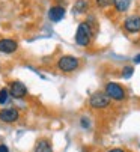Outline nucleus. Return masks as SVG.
I'll list each match as a JSON object with an SVG mask.
<instances>
[{
  "label": "nucleus",
  "mask_w": 140,
  "mask_h": 152,
  "mask_svg": "<svg viewBox=\"0 0 140 152\" xmlns=\"http://www.w3.org/2000/svg\"><path fill=\"white\" fill-rule=\"evenodd\" d=\"M89 105L92 108H97V110H100V108H107L110 105V98L104 92H95L89 98Z\"/></svg>",
  "instance_id": "nucleus-4"
},
{
  "label": "nucleus",
  "mask_w": 140,
  "mask_h": 152,
  "mask_svg": "<svg viewBox=\"0 0 140 152\" xmlns=\"http://www.w3.org/2000/svg\"><path fill=\"white\" fill-rule=\"evenodd\" d=\"M95 2H97V6L100 8H108L113 5V0H95Z\"/></svg>",
  "instance_id": "nucleus-15"
},
{
  "label": "nucleus",
  "mask_w": 140,
  "mask_h": 152,
  "mask_svg": "<svg viewBox=\"0 0 140 152\" xmlns=\"http://www.w3.org/2000/svg\"><path fill=\"white\" fill-rule=\"evenodd\" d=\"M124 29L128 33H137L140 30V15H130L124 21Z\"/></svg>",
  "instance_id": "nucleus-7"
},
{
  "label": "nucleus",
  "mask_w": 140,
  "mask_h": 152,
  "mask_svg": "<svg viewBox=\"0 0 140 152\" xmlns=\"http://www.w3.org/2000/svg\"><path fill=\"white\" fill-rule=\"evenodd\" d=\"M131 2L133 0H113V5L118 12H125V11H128Z\"/></svg>",
  "instance_id": "nucleus-11"
},
{
  "label": "nucleus",
  "mask_w": 140,
  "mask_h": 152,
  "mask_svg": "<svg viewBox=\"0 0 140 152\" xmlns=\"http://www.w3.org/2000/svg\"><path fill=\"white\" fill-rule=\"evenodd\" d=\"M133 74H134V68L131 66V65H127V66H124V69H122V77H124V78H131Z\"/></svg>",
  "instance_id": "nucleus-14"
},
{
  "label": "nucleus",
  "mask_w": 140,
  "mask_h": 152,
  "mask_svg": "<svg viewBox=\"0 0 140 152\" xmlns=\"http://www.w3.org/2000/svg\"><path fill=\"white\" fill-rule=\"evenodd\" d=\"M89 9V2L87 0H77L74 5V12L75 14H83Z\"/></svg>",
  "instance_id": "nucleus-12"
},
{
  "label": "nucleus",
  "mask_w": 140,
  "mask_h": 152,
  "mask_svg": "<svg viewBox=\"0 0 140 152\" xmlns=\"http://www.w3.org/2000/svg\"><path fill=\"white\" fill-rule=\"evenodd\" d=\"M11 95H9V91L8 88H3V89H0V105H5L8 101H9Z\"/></svg>",
  "instance_id": "nucleus-13"
},
{
  "label": "nucleus",
  "mask_w": 140,
  "mask_h": 152,
  "mask_svg": "<svg viewBox=\"0 0 140 152\" xmlns=\"http://www.w3.org/2000/svg\"><path fill=\"white\" fill-rule=\"evenodd\" d=\"M20 119V112L15 107H6L0 110V122L3 124H15Z\"/></svg>",
  "instance_id": "nucleus-5"
},
{
  "label": "nucleus",
  "mask_w": 140,
  "mask_h": 152,
  "mask_svg": "<svg viewBox=\"0 0 140 152\" xmlns=\"http://www.w3.org/2000/svg\"><path fill=\"white\" fill-rule=\"evenodd\" d=\"M78 65H80L78 59H77L75 56H69V54L62 56V57L57 60V68H59L62 72H73V71H75V69L78 68Z\"/></svg>",
  "instance_id": "nucleus-3"
},
{
  "label": "nucleus",
  "mask_w": 140,
  "mask_h": 152,
  "mask_svg": "<svg viewBox=\"0 0 140 152\" xmlns=\"http://www.w3.org/2000/svg\"><path fill=\"white\" fill-rule=\"evenodd\" d=\"M104 94L110 98V99H114V101H124L127 98V92L125 89L119 83H114V81H108L104 88Z\"/></svg>",
  "instance_id": "nucleus-2"
},
{
  "label": "nucleus",
  "mask_w": 140,
  "mask_h": 152,
  "mask_svg": "<svg viewBox=\"0 0 140 152\" xmlns=\"http://www.w3.org/2000/svg\"><path fill=\"white\" fill-rule=\"evenodd\" d=\"M90 39H92L90 24L87 23V21H84V23H80L78 27H77V32H75V42H77V45L86 47V45L90 44Z\"/></svg>",
  "instance_id": "nucleus-1"
},
{
  "label": "nucleus",
  "mask_w": 140,
  "mask_h": 152,
  "mask_svg": "<svg viewBox=\"0 0 140 152\" xmlns=\"http://www.w3.org/2000/svg\"><path fill=\"white\" fill-rule=\"evenodd\" d=\"M107 152H125V151L121 149V148H113V149H110V151H107Z\"/></svg>",
  "instance_id": "nucleus-18"
},
{
  "label": "nucleus",
  "mask_w": 140,
  "mask_h": 152,
  "mask_svg": "<svg viewBox=\"0 0 140 152\" xmlns=\"http://www.w3.org/2000/svg\"><path fill=\"white\" fill-rule=\"evenodd\" d=\"M80 125H81L84 129H89V128H90V121H89V118H81V119H80Z\"/></svg>",
  "instance_id": "nucleus-16"
},
{
  "label": "nucleus",
  "mask_w": 140,
  "mask_h": 152,
  "mask_svg": "<svg viewBox=\"0 0 140 152\" xmlns=\"http://www.w3.org/2000/svg\"><path fill=\"white\" fill-rule=\"evenodd\" d=\"M65 18V8L63 6H51L48 9V20L53 21V23H59V21H62Z\"/></svg>",
  "instance_id": "nucleus-9"
},
{
  "label": "nucleus",
  "mask_w": 140,
  "mask_h": 152,
  "mask_svg": "<svg viewBox=\"0 0 140 152\" xmlns=\"http://www.w3.org/2000/svg\"><path fill=\"white\" fill-rule=\"evenodd\" d=\"M0 152H9V148L6 145H0Z\"/></svg>",
  "instance_id": "nucleus-17"
},
{
  "label": "nucleus",
  "mask_w": 140,
  "mask_h": 152,
  "mask_svg": "<svg viewBox=\"0 0 140 152\" xmlns=\"http://www.w3.org/2000/svg\"><path fill=\"white\" fill-rule=\"evenodd\" d=\"M8 91H9V95L15 99H21L27 95V88L21 81H12Z\"/></svg>",
  "instance_id": "nucleus-6"
},
{
  "label": "nucleus",
  "mask_w": 140,
  "mask_h": 152,
  "mask_svg": "<svg viewBox=\"0 0 140 152\" xmlns=\"http://www.w3.org/2000/svg\"><path fill=\"white\" fill-rule=\"evenodd\" d=\"M133 62H134V63H140V53H139L137 56H134V59H133Z\"/></svg>",
  "instance_id": "nucleus-19"
},
{
  "label": "nucleus",
  "mask_w": 140,
  "mask_h": 152,
  "mask_svg": "<svg viewBox=\"0 0 140 152\" xmlns=\"http://www.w3.org/2000/svg\"><path fill=\"white\" fill-rule=\"evenodd\" d=\"M33 152H53V148H51V143L50 140L47 139H39L33 148Z\"/></svg>",
  "instance_id": "nucleus-10"
},
{
  "label": "nucleus",
  "mask_w": 140,
  "mask_h": 152,
  "mask_svg": "<svg viewBox=\"0 0 140 152\" xmlns=\"http://www.w3.org/2000/svg\"><path fill=\"white\" fill-rule=\"evenodd\" d=\"M17 48H18L17 41H14V39H9V38L0 39V53L11 54V53H15V51H17Z\"/></svg>",
  "instance_id": "nucleus-8"
}]
</instances>
